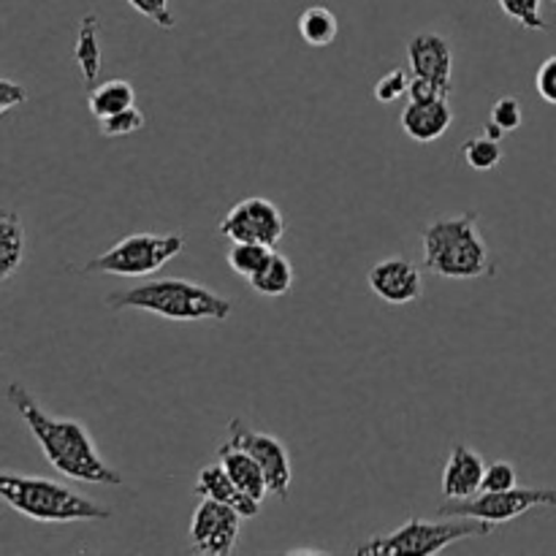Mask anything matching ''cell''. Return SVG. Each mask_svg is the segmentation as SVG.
<instances>
[{
    "instance_id": "cell-1",
    "label": "cell",
    "mask_w": 556,
    "mask_h": 556,
    "mask_svg": "<svg viewBox=\"0 0 556 556\" xmlns=\"http://www.w3.org/2000/svg\"><path fill=\"white\" fill-rule=\"evenodd\" d=\"M5 396L20 413L22 424L30 429L38 448L54 470L63 472L71 481L96 483V486H119L123 483V476L98 454L96 443H92L90 432L81 427V421L49 416L22 383H9Z\"/></svg>"
},
{
    "instance_id": "cell-2",
    "label": "cell",
    "mask_w": 556,
    "mask_h": 556,
    "mask_svg": "<svg viewBox=\"0 0 556 556\" xmlns=\"http://www.w3.org/2000/svg\"><path fill=\"white\" fill-rule=\"evenodd\" d=\"M109 309L123 313V309H141L157 318L190 324V320H226L231 315V302L215 293L201 282L182 280V277H163L150 280L144 286H136L130 291L109 293Z\"/></svg>"
},
{
    "instance_id": "cell-3",
    "label": "cell",
    "mask_w": 556,
    "mask_h": 556,
    "mask_svg": "<svg viewBox=\"0 0 556 556\" xmlns=\"http://www.w3.org/2000/svg\"><path fill=\"white\" fill-rule=\"evenodd\" d=\"M421 242L424 266L445 280H476L494 271L486 239L478 231L476 212L429 223Z\"/></svg>"
},
{
    "instance_id": "cell-4",
    "label": "cell",
    "mask_w": 556,
    "mask_h": 556,
    "mask_svg": "<svg viewBox=\"0 0 556 556\" xmlns=\"http://www.w3.org/2000/svg\"><path fill=\"white\" fill-rule=\"evenodd\" d=\"M0 497L33 521L43 525H74V521H109L112 510L74 489L58 481L33 476H11L3 472L0 478Z\"/></svg>"
},
{
    "instance_id": "cell-5",
    "label": "cell",
    "mask_w": 556,
    "mask_h": 556,
    "mask_svg": "<svg viewBox=\"0 0 556 556\" xmlns=\"http://www.w3.org/2000/svg\"><path fill=\"white\" fill-rule=\"evenodd\" d=\"M494 525L478 519H443V521H424L410 519L394 530L391 535L372 538L356 548L358 556H432L445 552L454 543L467 541V538H486L492 535Z\"/></svg>"
},
{
    "instance_id": "cell-6",
    "label": "cell",
    "mask_w": 556,
    "mask_h": 556,
    "mask_svg": "<svg viewBox=\"0 0 556 556\" xmlns=\"http://www.w3.org/2000/svg\"><path fill=\"white\" fill-rule=\"evenodd\" d=\"M185 250L182 233H130L85 264V271L117 277H144L166 266Z\"/></svg>"
},
{
    "instance_id": "cell-7",
    "label": "cell",
    "mask_w": 556,
    "mask_h": 556,
    "mask_svg": "<svg viewBox=\"0 0 556 556\" xmlns=\"http://www.w3.org/2000/svg\"><path fill=\"white\" fill-rule=\"evenodd\" d=\"M538 508H556V489L514 486L505 492H478L467 500H445L438 514L443 519H478L489 525H508Z\"/></svg>"
},
{
    "instance_id": "cell-8",
    "label": "cell",
    "mask_w": 556,
    "mask_h": 556,
    "mask_svg": "<svg viewBox=\"0 0 556 556\" xmlns=\"http://www.w3.org/2000/svg\"><path fill=\"white\" fill-rule=\"evenodd\" d=\"M217 231H220V237L231 239V242H258L275 248L286 237L288 220L275 201L250 195V199L237 201L226 212Z\"/></svg>"
},
{
    "instance_id": "cell-9",
    "label": "cell",
    "mask_w": 556,
    "mask_h": 556,
    "mask_svg": "<svg viewBox=\"0 0 556 556\" xmlns=\"http://www.w3.org/2000/svg\"><path fill=\"white\" fill-rule=\"evenodd\" d=\"M228 443L248 451L258 462L266 476V483H269V494L288 500L293 470L291 456H288L286 443L280 438H275L269 432H258V429H250L242 418H231V424H228Z\"/></svg>"
},
{
    "instance_id": "cell-10",
    "label": "cell",
    "mask_w": 556,
    "mask_h": 556,
    "mask_svg": "<svg viewBox=\"0 0 556 556\" xmlns=\"http://www.w3.org/2000/svg\"><path fill=\"white\" fill-rule=\"evenodd\" d=\"M242 516L233 505L217 503V500L201 497L199 508L190 519V546L195 554L228 556L239 541Z\"/></svg>"
},
{
    "instance_id": "cell-11",
    "label": "cell",
    "mask_w": 556,
    "mask_h": 556,
    "mask_svg": "<svg viewBox=\"0 0 556 556\" xmlns=\"http://www.w3.org/2000/svg\"><path fill=\"white\" fill-rule=\"evenodd\" d=\"M367 282L378 299L386 304H410L424 296V275L413 261L407 258H386L378 261L367 271Z\"/></svg>"
},
{
    "instance_id": "cell-12",
    "label": "cell",
    "mask_w": 556,
    "mask_h": 556,
    "mask_svg": "<svg viewBox=\"0 0 556 556\" xmlns=\"http://www.w3.org/2000/svg\"><path fill=\"white\" fill-rule=\"evenodd\" d=\"M407 60H410L413 76L454 90V49L440 33H416L407 41Z\"/></svg>"
},
{
    "instance_id": "cell-13",
    "label": "cell",
    "mask_w": 556,
    "mask_h": 556,
    "mask_svg": "<svg viewBox=\"0 0 556 556\" xmlns=\"http://www.w3.org/2000/svg\"><path fill=\"white\" fill-rule=\"evenodd\" d=\"M483 476H486V465H483V456L478 451H472L470 445L456 443L451 451L448 462H445L443 470V497L445 500H467L476 497L483 489Z\"/></svg>"
},
{
    "instance_id": "cell-14",
    "label": "cell",
    "mask_w": 556,
    "mask_h": 556,
    "mask_svg": "<svg viewBox=\"0 0 556 556\" xmlns=\"http://www.w3.org/2000/svg\"><path fill=\"white\" fill-rule=\"evenodd\" d=\"M402 130L418 144H432L443 139L445 130L454 123V109L448 98H432V101H407L400 114Z\"/></svg>"
},
{
    "instance_id": "cell-15",
    "label": "cell",
    "mask_w": 556,
    "mask_h": 556,
    "mask_svg": "<svg viewBox=\"0 0 556 556\" xmlns=\"http://www.w3.org/2000/svg\"><path fill=\"white\" fill-rule=\"evenodd\" d=\"M193 492L199 494V497H210L217 500V503L233 505L242 519H255V516L261 514V500L244 494L242 489L231 481V476H228L226 467H223L220 462H217V465L201 467Z\"/></svg>"
},
{
    "instance_id": "cell-16",
    "label": "cell",
    "mask_w": 556,
    "mask_h": 556,
    "mask_svg": "<svg viewBox=\"0 0 556 556\" xmlns=\"http://www.w3.org/2000/svg\"><path fill=\"white\" fill-rule=\"evenodd\" d=\"M217 462L226 467V472L231 476V481L237 483L244 494H250V497H255L264 503V497L269 494V483H266V476H264V470H261V465L248 454V451L226 443L217 448Z\"/></svg>"
},
{
    "instance_id": "cell-17",
    "label": "cell",
    "mask_w": 556,
    "mask_h": 556,
    "mask_svg": "<svg viewBox=\"0 0 556 556\" xmlns=\"http://www.w3.org/2000/svg\"><path fill=\"white\" fill-rule=\"evenodd\" d=\"M74 60L79 65V74L85 85H96L101 76V38H98V16L85 14L79 22V33H76L74 43Z\"/></svg>"
},
{
    "instance_id": "cell-18",
    "label": "cell",
    "mask_w": 556,
    "mask_h": 556,
    "mask_svg": "<svg viewBox=\"0 0 556 556\" xmlns=\"http://www.w3.org/2000/svg\"><path fill=\"white\" fill-rule=\"evenodd\" d=\"M25 261V228L14 210H3L0 215V280L14 277Z\"/></svg>"
},
{
    "instance_id": "cell-19",
    "label": "cell",
    "mask_w": 556,
    "mask_h": 556,
    "mask_svg": "<svg viewBox=\"0 0 556 556\" xmlns=\"http://www.w3.org/2000/svg\"><path fill=\"white\" fill-rule=\"evenodd\" d=\"M136 101L134 85L125 79H109L101 81V85L92 87L90 98H87V109L96 119L112 117V114L123 112V109H130Z\"/></svg>"
},
{
    "instance_id": "cell-20",
    "label": "cell",
    "mask_w": 556,
    "mask_h": 556,
    "mask_svg": "<svg viewBox=\"0 0 556 556\" xmlns=\"http://www.w3.org/2000/svg\"><path fill=\"white\" fill-rule=\"evenodd\" d=\"M293 280H296V275H293L291 261L280 253H271L269 261H266V264L261 266L248 282L255 293L275 299V296H286V293H291Z\"/></svg>"
},
{
    "instance_id": "cell-21",
    "label": "cell",
    "mask_w": 556,
    "mask_h": 556,
    "mask_svg": "<svg viewBox=\"0 0 556 556\" xmlns=\"http://www.w3.org/2000/svg\"><path fill=\"white\" fill-rule=\"evenodd\" d=\"M299 36L304 38V43L315 49H324L329 43H334L337 33H340V22H337L334 11L326 9V5H309L299 14Z\"/></svg>"
},
{
    "instance_id": "cell-22",
    "label": "cell",
    "mask_w": 556,
    "mask_h": 556,
    "mask_svg": "<svg viewBox=\"0 0 556 556\" xmlns=\"http://www.w3.org/2000/svg\"><path fill=\"white\" fill-rule=\"evenodd\" d=\"M275 250L269 244H258V242H231V250H228L226 261L231 266V271H237L239 277L250 280L261 266L269 261V255Z\"/></svg>"
},
{
    "instance_id": "cell-23",
    "label": "cell",
    "mask_w": 556,
    "mask_h": 556,
    "mask_svg": "<svg viewBox=\"0 0 556 556\" xmlns=\"http://www.w3.org/2000/svg\"><path fill=\"white\" fill-rule=\"evenodd\" d=\"M462 157H465V163L470 168H476V172H492V168L500 166V161H503V147H500L497 139H492V136H472V139H467L465 144H462Z\"/></svg>"
},
{
    "instance_id": "cell-24",
    "label": "cell",
    "mask_w": 556,
    "mask_h": 556,
    "mask_svg": "<svg viewBox=\"0 0 556 556\" xmlns=\"http://www.w3.org/2000/svg\"><path fill=\"white\" fill-rule=\"evenodd\" d=\"M500 9L505 16H510L514 22H519L525 30L530 33H543L548 30L546 20H543V0H497Z\"/></svg>"
},
{
    "instance_id": "cell-25",
    "label": "cell",
    "mask_w": 556,
    "mask_h": 556,
    "mask_svg": "<svg viewBox=\"0 0 556 556\" xmlns=\"http://www.w3.org/2000/svg\"><path fill=\"white\" fill-rule=\"evenodd\" d=\"M101 123V136L106 139H125L130 134H139L144 128V112L136 106L123 109V112L112 114V117H103L98 119Z\"/></svg>"
},
{
    "instance_id": "cell-26",
    "label": "cell",
    "mask_w": 556,
    "mask_h": 556,
    "mask_svg": "<svg viewBox=\"0 0 556 556\" xmlns=\"http://www.w3.org/2000/svg\"><path fill=\"white\" fill-rule=\"evenodd\" d=\"M410 85L413 76L407 74L405 68H394L375 81V98H378L380 103H394L410 92Z\"/></svg>"
},
{
    "instance_id": "cell-27",
    "label": "cell",
    "mask_w": 556,
    "mask_h": 556,
    "mask_svg": "<svg viewBox=\"0 0 556 556\" xmlns=\"http://www.w3.org/2000/svg\"><path fill=\"white\" fill-rule=\"evenodd\" d=\"M489 119L497 123L505 134H514V130H519L521 123H525V109H521V101L516 96H503L494 101Z\"/></svg>"
},
{
    "instance_id": "cell-28",
    "label": "cell",
    "mask_w": 556,
    "mask_h": 556,
    "mask_svg": "<svg viewBox=\"0 0 556 556\" xmlns=\"http://www.w3.org/2000/svg\"><path fill=\"white\" fill-rule=\"evenodd\" d=\"M519 486V476H516V467L510 462H492L486 465V476H483V489L481 492H505V489Z\"/></svg>"
},
{
    "instance_id": "cell-29",
    "label": "cell",
    "mask_w": 556,
    "mask_h": 556,
    "mask_svg": "<svg viewBox=\"0 0 556 556\" xmlns=\"http://www.w3.org/2000/svg\"><path fill=\"white\" fill-rule=\"evenodd\" d=\"M128 3L134 5L141 16H147V20L155 22L157 27H163V30L177 27V20H174V11H172V0H128Z\"/></svg>"
},
{
    "instance_id": "cell-30",
    "label": "cell",
    "mask_w": 556,
    "mask_h": 556,
    "mask_svg": "<svg viewBox=\"0 0 556 556\" xmlns=\"http://www.w3.org/2000/svg\"><path fill=\"white\" fill-rule=\"evenodd\" d=\"M535 90L543 101L556 106V54H552L548 60H543L541 68H538Z\"/></svg>"
},
{
    "instance_id": "cell-31",
    "label": "cell",
    "mask_w": 556,
    "mask_h": 556,
    "mask_svg": "<svg viewBox=\"0 0 556 556\" xmlns=\"http://www.w3.org/2000/svg\"><path fill=\"white\" fill-rule=\"evenodd\" d=\"M448 96H451L448 87L438 85V81L418 79V76H413V85H410V92H407V101H432V98H448Z\"/></svg>"
},
{
    "instance_id": "cell-32",
    "label": "cell",
    "mask_w": 556,
    "mask_h": 556,
    "mask_svg": "<svg viewBox=\"0 0 556 556\" xmlns=\"http://www.w3.org/2000/svg\"><path fill=\"white\" fill-rule=\"evenodd\" d=\"M27 101V87L16 85V81H11L9 76H3L0 79V112H11L14 106H20V103Z\"/></svg>"
},
{
    "instance_id": "cell-33",
    "label": "cell",
    "mask_w": 556,
    "mask_h": 556,
    "mask_svg": "<svg viewBox=\"0 0 556 556\" xmlns=\"http://www.w3.org/2000/svg\"><path fill=\"white\" fill-rule=\"evenodd\" d=\"M483 134L486 136H492V139H497V141H503V136H505V130L500 128L497 123H492V119H489L486 125H483Z\"/></svg>"
},
{
    "instance_id": "cell-34",
    "label": "cell",
    "mask_w": 556,
    "mask_h": 556,
    "mask_svg": "<svg viewBox=\"0 0 556 556\" xmlns=\"http://www.w3.org/2000/svg\"><path fill=\"white\" fill-rule=\"evenodd\" d=\"M288 554H326V552H313V548H293V552Z\"/></svg>"
},
{
    "instance_id": "cell-35",
    "label": "cell",
    "mask_w": 556,
    "mask_h": 556,
    "mask_svg": "<svg viewBox=\"0 0 556 556\" xmlns=\"http://www.w3.org/2000/svg\"><path fill=\"white\" fill-rule=\"evenodd\" d=\"M548 3H554V5H556V0H548Z\"/></svg>"
}]
</instances>
